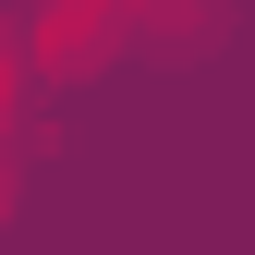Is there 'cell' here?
Returning <instances> with one entry per match:
<instances>
[{"label":"cell","mask_w":255,"mask_h":255,"mask_svg":"<svg viewBox=\"0 0 255 255\" xmlns=\"http://www.w3.org/2000/svg\"><path fill=\"white\" fill-rule=\"evenodd\" d=\"M122 37H134V0H37L24 12V61L37 73H98Z\"/></svg>","instance_id":"1"},{"label":"cell","mask_w":255,"mask_h":255,"mask_svg":"<svg viewBox=\"0 0 255 255\" xmlns=\"http://www.w3.org/2000/svg\"><path fill=\"white\" fill-rule=\"evenodd\" d=\"M24 73H37V61H24V37H0V146H12V110H24Z\"/></svg>","instance_id":"2"}]
</instances>
